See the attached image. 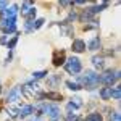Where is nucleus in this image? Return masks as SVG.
<instances>
[{
    "mask_svg": "<svg viewBox=\"0 0 121 121\" xmlns=\"http://www.w3.org/2000/svg\"><path fill=\"white\" fill-rule=\"evenodd\" d=\"M21 94L24 97H28V99H32V97H36V95L40 94V89H39L37 84H26V86L21 87Z\"/></svg>",
    "mask_w": 121,
    "mask_h": 121,
    "instance_id": "1",
    "label": "nucleus"
},
{
    "mask_svg": "<svg viewBox=\"0 0 121 121\" xmlns=\"http://www.w3.org/2000/svg\"><path fill=\"white\" fill-rule=\"evenodd\" d=\"M118 78H120V73H118V71H107V73H103L102 76H99V81L103 82L105 86H112Z\"/></svg>",
    "mask_w": 121,
    "mask_h": 121,
    "instance_id": "2",
    "label": "nucleus"
},
{
    "mask_svg": "<svg viewBox=\"0 0 121 121\" xmlns=\"http://www.w3.org/2000/svg\"><path fill=\"white\" fill-rule=\"evenodd\" d=\"M65 69L69 74H76V73L81 71V61H79L78 58H69L65 63Z\"/></svg>",
    "mask_w": 121,
    "mask_h": 121,
    "instance_id": "3",
    "label": "nucleus"
},
{
    "mask_svg": "<svg viewBox=\"0 0 121 121\" xmlns=\"http://www.w3.org/2000/svg\"><path fill=\"white\" fill-rule=\"evenodd\" d=\"M81 81H82L87 87H94L95 84L99 82V74H95L92 71H86V74L81 78Z\"/></svg>",
    "mask_w": 121,
    "mask_h": 121,
    "instance_id": "4",
    "label": "nucleus"
},
{
    "mask_svg": "<svg viewBox=\"0 0 121 121\" xmlns=\"http://www.w3.org/2000/svg\"><path fill=\"white\" fill-rule=\"evenodd\" d=\"M42 112L47 113L52 120H56L60 116V110H58L56 105H42Z\"/></svg>",
    "mask_w": 121,
    "mask_h": 121,
    "instance_id": "5",
    "label": "nucleus"
},
{
    "mask_svg": "<svg viewBox=\"0 0 121 121\" xmlns=\"http://www.w3.org/2000/svg\"><path fill=\"white\" fill-rule=\"evenodd\" d=\"M16 13H18V7H16V5H13V7L5 8L3 11H2V18H5V19H15Z\"/></svg>",
    "mask_w": 121,
    "mask_h": 121,
    "instance_id": "6",
    "label": "nucleus"
},
{
    "mask_svg": "<svg viewBox=\"0 0 121 121\" xmlns=\"http://www.w3.org/2000/svg\"><path fill=\"white\" fill-rule=\"evenodd\" d=\"M19 95H21V87H13L8 92V95H7V100H8L10 103H15L19 99Z\"/></svg>",
    "mask_w": 121,
    "mask_h": 121,
    "instance_id": "7",
    "label": "nucleus"
},
{
    "mask_svg": "<svg viewBox=\"0 0 121 121\" xmlns=\"http://www.w3.org/2000/svg\"><path fill=\"white\" fill-rule=\"evenodd\" d=\"M84 50H86V42L81 40V39H76L74 42H73V52L81 53V52H84Z\"/></svg>",
    "mask_w": 121,
    "mask_h": 121,
    "instance_id": "8",
    "label": "nucleus"
},
{
    "mask_svg": "<svg viewBox=\"0 0 121 121\" xmlns=\"http://www.w3.org/2000/svg\"><path fill=\"white\" fill-rule=\"evenodd\" d=\"M65 63V52H55L53 53V65L60 66Z\"/></svg>",
    "mask_w": 121,
    "mask_h": 121,
    "instance_id": "9",
    "label": "nucleus"
},
{
    "mask_svg": "<svg viewBox=\"0 0 121 121\" xmlns=\"http://www.w3.org/2000/svg\"><path fill=\"white\" fill-rule=\"evenodd\" d=\"M31 112H32V107L31 105H23L21 108H18V116L19 118H24V116L31 115Z\"/></svg>",
    "mask_w": 121,
    "mask_h": 121,
    "instance_id": "10",
    "label": "nucleus"
},
{
    "mask_svg": "<svg viewBox=\"0 0 121 121\" xmlns=\"http://www.w3.org/2000/svg\"><path fill=\"white\" fill-rule=\"evenodd\" d=\"M15 21L16 19H7V24H5V28H3V32H15V29H16V24H15Z\"/></svg>",
    "mask_w": 121,
    "mask_h": 121,
    "instance_id": "11",
    "label": "nucleus"
},
{
    "mask_svg": "<svg viewBox=\"0 0 121 121\" xmlns=\"http://www.w3.org/2000/svg\"><path fill=\"white\" fill-rule=\"evenodd\" d=\"M100 97H102L103 100H108L112 97V87H103L102 91H100Z\"/></svg>",
    "mask_w": 121,
    "mask_h": 121,
    "instance_id": "12",
    "label": "nucleus"
},
{
    "mask_svg": "<svg viewBox=\"0 0 121 121\" xmlns=\"http://www.w3.org/2000/svg\"><path fill=\"white\" fill-rule=\"evenodd\" d=\"M92 63H94V66H95L97 69H102V68H103V58H102V56H94Z\"/></svg>",
    "mask_w": 121,
    "mask_h": 121,
    "instance_id": "13",
    "label": "nucleus"
},
{
    "mask_svg": "<svg viewBox=\"0 0 121 121\" xmlns=\"http://www.w3.org/2000/svg\"><path fill=\"white\" fill-rule=\"evenodd\" d=\"M99 45H100V40H99V37H94L91 42H89V50H97L99 48Z\"/></svg>",
    "mask_w": 121,
    "mask_h": 121,
    "instance_id": "14",
    "label": "nucleus"
},
{
    "mask_svg": "<svg viewBox=\"0 0 121 121\" xmlns=\"http://www.w3.org/2000/svg\"><path fill=\"white\" fill-rule=\"evenodd\" d=\"M86 121H102V116L99 113H91L89 116H86Z\"/></svg>",
    "mask_w": 121,
    "mask_h": 121,
    "instance_id": "15",
    "label": "nucleus"
},
{
    "mask_svg": "<svg viewBox=\"0 0 121 121\" xmlns=\"http://www.w3.org/2000/svg\"><path fill=\"white\" fill-rule=\"evenodd\" d=\"M112 97L115 99V100H120V97H121V89H120V87L112 89Z\"/></svg>",
    "mask_w": 121,
    "mask_h": 121,
    "instance_id": "16",
    "label": "nucleus"
},
{
    "mask_svg": "<svg viewBox=\"0 0 121 121\" xmlns=\"http://www.w3.org/2000/svg\"><path fill=\"white\" fill-rule=\"evenodd\" d=\"M110 121H121V115L118 112H115L110 115Z\"/></svg>",
    "mask_w": 121,
    "mask_h": 121,
    "instance_id": "17",
    "label": "nucleus"
},
{
    "mask_svg": "<svg viewBox=\"0 0 121 121\" xmlns=\"http://www.w3.org/2000/svg\"><path fill=\"white\" fill-rule=\"evenodd\" d=\"M45 74H47V71H36V73L32 74V78H34V79H40V78H44Z\"/></svg>",
    "mask_w": 121,
    "mask_h": 121,
    "instance_id": "18",
    "label": "nucleus"
},
{
    "mask_svg": "<svg viewBox=\"0 0 121 121\" xmlns=\"http://www.w3.org/2000/svg\"><path fill=\"white\" fill-rule=\"evenodd\" d=\"M79 120V116L76 115V113H69L68 116H66V121H78Z\"/></svg>",
    "mask_w": 121,
    "mask_h": 121,
    "instance_id": "19",
    "label": "nucleus"
},
{
    "mask_svg": "<svg viewBox=\"0 0 121 121\" xmlns=\"http://www.w3.org/2000/svg\"><path fill=\"white\" fill-rule=\"evenodd\" d=\"M66 86H68L71 91H79V89H81V87H79V86H78L76 82H66Z\"/></svg>",
    "mask_w": 121,
    "mask_h": 121,
    "instance_id": "20",
    "label": "nucleus"
},
{
    "mask_svg": "<svg viewBox=\"0 0 121 121\" xmlns=\"http://www.w3.org/2000/svg\"><path fill=\"white\" fill-rule=\"evenodd\" d=\"M7 113H8L11 118H16V116H18V110H16V108H8V112H7Z\"/></svg>",
    "mask_w": 121,
    "mask_h": 121,
    "instance_id": "21",
    "label": "nucleus"
},
{
    "mask_svg": "<svg viewBox=\"0 0 121 121\" xmlns=\"http://www.w3.org/2000/svg\"><path fill=\"white\" fill-rule=\"evenodd\" d=\"M16 42H18V36H15V37L10 40V44H8V48H13V47L16 45Z\"/></svg>",
    "mask_w": 121,
    "mask_h": 121,
    "instance_id": "22",
    "label": "nucleus"
},
{
    "mask_svg": "<svg viewBox=\"0 0 121 121\" xmlns=\"http://www.w3.org/2000/svg\"><path fill=\"white\" fill-rule=\"evenodd\" d=\"M47 99H56V100H60V99H61V95H60V94H47Z\"/></svg>",
    "mask_w": 121,
    "mask_h": 121,
    "instance_id": "23",
    "label": "nucleus"
},
{
    "mask_svg": "<svg viewBox=\"0 0 121 121\" xmlns=\"http://www.w3.org/2000/svg\"><path fill=\"white\" fill-rule=\"evenodd\" d=\"M42 24H44V19H37V21H36V24H34V29H39Z\"/></svg>",
    "mask_w": 121,
    "mask_h": 121,
    "instance_id": "24",
    "label": "nucleus"
},
{
    "mask_svg": "<svg viewBox=\"0 0 121 121\" xmlns=\"http://www.w3.org/2000/svg\"><path fill=\"white\" fill-rule=\"evenodd\" d=\"M0 8H2V11H3L5 8H8V3H7V2H3V0H0Z\"/></svg>",
    "mask_w": 121,
    "mask_h": 121,
    "instance_id": "25",
    "label": "nucleus"
},
{
    "mask_svg": "<svg viewBox=\"0 0 121 121\" xmlns=\"http://www.w3.org/2000/svg\"><path fill=\"white\" fill-rule=\"evenodd\" d=\"M0 92H2V89H0Z\"/></svg>",
    "mask_w": 121,
    "mask_h": 121,
    "instance_id": "26",
    "label": "nucleus"
}]
</instances>
